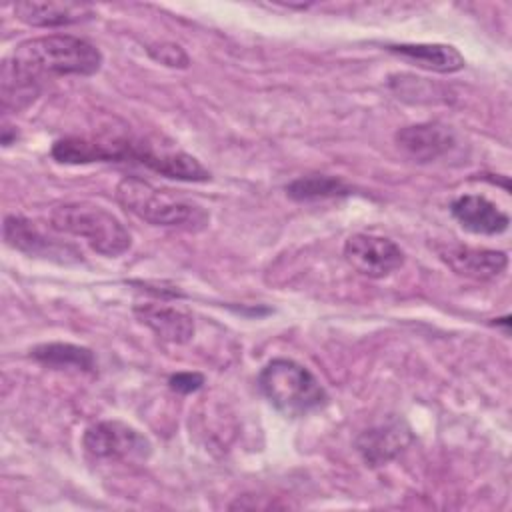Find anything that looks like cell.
Returning <instances> with one entry per match:
<instances>
[{"label":"cell","mask_w":512,"mask_h":512,"mask_svg":"<svg viewBox=\"0 0 512 512\" xmlns=\"http://www.w3.org/2000/svg\"><path fill=\"white\" fill-rule=\"evenodd\" d=\"M6 60L18 74L36 84L52 76H92L102 66L100 50L88 40L70 34L24 40Z\"/></svg>","instance_id":"6da1fadb"},{"label":"cell","mask_w":512,"mask_h":512,"mask_svg":"<svg viewBox=\"0 0 512 512\" xmlns=\"http://www.w3.org/2000/svg\"><path fill=\"white\" fill-rule=\"evenodd\" d=\"M116 198L128 212L152 226L198 230L208 222V214L198 204L160 190L136 176L120 180Z\"/></svg>","instance_id":"7a4b0ae2"},{"label":"cell","mask_w":512,"mask_h":512,"mask_svg":"<svg viewBox=\"0 0 512 512\" xmlns=\"http://www.w3.org/2000/svg\"><path fill=\"white\" fill-rule=\"evenodd\" d=\"M258 384L270 404L292 418L318 410L328 400V394L318 378L290 358L270 360L262 368Z\"/></svg>","instance_id":"3957f363"},{"label":"cell","mask_w":512,"mask_h":512,"mask_svg":"<svg viewBox=\"0 0 512 512\" xmlns=\"http://www.w3.org/2000/svg\"><path fill=\"white\" fill-rule=\"evenodd\" d=\"M50 224L58 232L84 238L98 254L120 256L130 244L126 226L106 208L90 202L60 204L50 212Z\"/></svg>","instance_id":"277c9868"},{"label":"cell","mask_w":512,"mask_h":512,"mask_svg":"<svg viewBox=\"0 0 512 512\" xmlns=\"http://www.w3.org/2000/svg\"><path fill=\"white\" fill-rule=\"evenodd\" d=\"M82 444L94 458L124 462L146 460L152 448L144 434L118 420H102L88 426Z\"/></svg>","instance_id":"5b68a950"},{"label":"cell","mask_w":512,"mask_h":512,"mask_svg":"<svg viewBox=\"0 0 512 512\" xmlns=\"http://www.w3.org/2000/svg\"><path fill=\"white\" fill-rule=\"evenodd\" d=\"M346 262L362 276L384 278L404 264L402 248L378 234H352L344 244Z\"/></svg>","instance_id":"8992f818"},{"label":"cell","mask_w":512,"mask_h":512,"mask_svg":"<svg viewBox=\"0 0 512 512\" xmlns=\"http://www.w3.org/2000/svg\"><path fill=\"white\" fill-rule=\"evenodd\" d=\"M138 162L166 178L182 180V182H206L210 180V172L196 160L194 156L180 150H156L146 144L128 142L126 162Z\"/></svg>","instance_id":"52a82bcc"},{"label":"cell","mask_w":512,"mask_h":512,"mask_svg":"<svg viewBox=\"0 0 512 512\" xmlns=\"http://www.w3.org/2000/svg\"><path fill=\"white\" fill-rule=\"evenodd\" d=\"M436 252L454 274L470 280H494L508 266V256L502 250L472 248L466 244H442L436 246Z\"/></svg>","instance_id":"ba28073f"},{"label":"cell","mask_w":512,"mask_h":512,"mask_svg":"<svg viewBox=\"0 0 512 512\" xmlns=\"http://www.w3.org/2000/svg\"><path fill=\"white\" fill-rule=\"evenodd\" d=\"M4 242L28 256H40V258H56L60 262H68V256L78 260L82 254L68 246L58 244L56 240L42 234L36 224L22 216H6L4 218Z\"/></svg>","instance_id":"9c48e42d"},{"label":"cell","mask_w":512,"mask_h":512,"mask_svg":"<svg viewBox=\"0 0 512 512\" xmlns=\"http://www.w3.org/2000/svg\"><path fill=\"white\" fill-rule=\"evenodd\" d=\"M398 148L414 162H432L454 146V134L438 122H422L404 126L396 132Z\"/></svg>","instance_id":"30bf717a"},{"label":"cell","mask_w":512,"mask_h":512,"mask_svg":"<svg viewBox=\"0 0 512 512\" xmlns=\"http://www.w3.org/2000/svg\"><path fill=\"white\" fill-rule=\"evenodd\" d=\"M124 138H86L66 136L52 146V158L60 164H92V162H124Z\"/></svg>","instance_id":"8fae6325"},{"label":"cell","mask_w":512,"mask_h":512,"mask_svg":"<svg viewBox=\"0 0 512 512\" xmlns=\"http://www.w3.org/2000/svg\"><path fill=\"white\" fill-rule=\"evenodd\" d=\"M450 212L460 222L462 228L474 234H484V236L502 234L510 224V218L506 212H502L494 202L478 194L458 196L450 204Z\"/></svg>","instance_id":"7c38bea8"},{"label":"cell","mask_w":512,"mask_h":512,"mask_svg":"<svg viewBox=\"0 0 512 512\" xmlns=\"http://www.w3.org/2000/svg\"><path fill=\"white\" fill-rule=\"evenodd\" d=\"M14 14L20 22L34 28H60L80 24L94 18V10L88 4L76 2H16Z\"/></svg>","instance_id":"4fadbf2b"},{"label":"cell","mask_w":512,"mask_h":512,"mask_svg":"<svg viewBox=\"0 0 512 512\" xmlns=\"http://www.w3.org/2000/svg\"><path fill=\"white\" fill-rule=\"evenodd\" d=\"M410 440V430L402 422H388L362 432L356 440V448L366 464L382 466L398 456Z\"/></svg>","instance_id":"5bb4252c"},{"label":"cell","mask_w":512,"mask_h":512,"mask_svg":"<svg viewBox=\"0 0 512 512\" xmlns=\"http://www.w3.org/2000/svg\"><path fill=\"white\" fill-rule=\"evenodd\" d=\"M134 314L164 342L184 344L194 336V320L184 310L162 304H138Z\"/></svg>","instance_id":"9a60e30c"},{"label":"cell","mask_w":512,"mask_h":512,"mask_svg":"<svg viewBox=\"0 0 512 512\" xmlns=\"http://www.w3.org/2000/svg\"><path fill=\"white\" fill-rule=\"evenodd\" d=\"M388 52L398 58L440 74H452L464 68V56L450 44H390Z\"/></svg>","instance_id":"2e32d148"},{"label":"cell","mask_w":512,"mask_h":512,"mask_svg":"<svg viewBox=\"0 0 512 512\" xmlns=\"http://www.w3.org/2000/svg\"><path fill=\"white\" fill-rule=\"evenodd\" d=\"M30 356L46 366L54 368H76L84 372H92L96 368V360L92 350L68 342H48L30 350Z\"/></svg>","instance_id":"e0dca14e"},{"label":"cell","mask_w":512,"mask_h":512,"mask_svg":"<svg viewBox=\"0 0 512 512\" xmlns=\"http://www.w3.org/2000/svg\"><path fill=\"white\" fill-rule=\"evenodd\" d=\"M40 94V84L24 78L18 74L8 60L2 62V74H0V100L2 108L8 112H20L26 106H30Z\"/></svg>","instance_id":"ac0fdd59"},{"label":"cell","mask_w":512,"mask_h":512,"mask_svg":"<svg viewBox=\"0 0 512 512\" xmlns=\"http://www.w3.org/2000/svg\"><path fill=\"white\" fill-rule=\"evenodd\" d=\"M286 194L296 202H312V200L346 196L350 194V186H346L340 178H334V176L308 174L286 184Z\"/></svg>","instance_id":"d6986e66"},{"label":"cell","mask_w":512,"mask_h":512,"mask_svg":"<svg viewBox=\"0 0 512 512\" xmlns=\"http://www.w3.org/2000/svg\"><path fill=\"white\" fill-rule=\"evenodd\" d=\"M148 54L152 60L170 66V68H186L190 64L188 54L182 50V46L172 44V42H160V44H150Z\"/></svg>","instance_id":"ffe728a7"},{"label":"cell","mask_w":512,"mask_h":512,"mask_svg":"<svg viewBox=\"0 0 512 512\" xmlns=\"http://www.w3.org/2000/svg\"><path fill=\"white\" fill-rule=\"evenodd\" d=\"M168 384H170L172 390L182 392V394H188V392L198 390V388L204 384V378H202L200 374H196V372H180V374L170 376Z\"/></svg>","instance_id":"44dd1931"}]
</instances>
